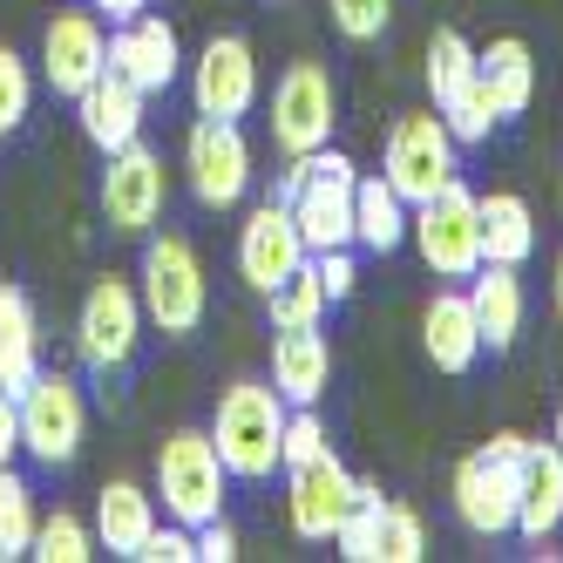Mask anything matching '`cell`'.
Returning a JSON list of instances; mask_svg holds the SVG:
<instances>
[{"instance_id": "1", "label": "cell", "mask_w": 563, "mask_h": 563, "mask_svg": "<svg viewBox=\"0 0 563 563\" xmlns=\"http://www.w3.org/2000/svg\"><path fill=\"white\" fill-rule=\"evenodd\" d=\"M286 394L272 380H231L218 394V415H211V441L231 468V482H272L286 468Z\"/></svg>"}, {"instance_id": "2", "label": "cell", "mask_w": 563, "mask_h": 563, "mask_svg": "<svg viewBox=\"0 0 563 563\" xmlns=\"http://www.w3.org/2000/svg\"><path fill=\"white\" fill-rule=\"evenodd\" d=\"M136 299H143V319L164 340H190L211 312V286H205V258L184 231H156L143 245V265H136Z\"/></svg>"}, {"instance_id": "3", "label": "cell", "mask_w": 563, "mask_h": 563, "mask_svg": "<svg viewBox=\"0 0 563 563\" xmlns=\"http://www.w3.org/2000/svg\"><path fill=\"white\" fill-rule=\"evenodd\" d=\"M224 489H231V468L218 455L211 428H170L164 449H156V496H164L170 522H211L224 516Z\"/></svg>"}, {"instance_id": "4", "label": "cell", "mask_w": 563, "mask_h": 563, "mask_svg": "<svg viewBox=\"0 0 563 563\" xmlns=\"http://www.w3.org/2000/svg\"><path fill=\"white\" fill-rule=\"evenodd\" d=\"M408 238L434 278H475L482 265V197L455 177L428 205H408Z\"/></svg>"}, {"instance_id": "5", "label": "cell", "mask_w": 563, "mask_h": 563, "mask_svg": "<svg viewBox=\"0 0 563 563\" xmlns=\"http://www.w3.org/2000/svg\"><path fill=\"white\" fill-rule=\"evenodd\" d=\"M143 299H136V278H96V286L82 292V312H75V353H82V367L96 380L123 374L136 346H143Z\"/></svg>"}, {"instance_id": "6", "label": "cell", "mask_w": 563, "mask_h": 563, "mask_svg": "<svg viewBox=\"0 0 563 563\" xmlns=\"http://www.w3.org/2000/svg\"><path fill=\"white\" fill-rule=\"evenodd\" d=\"M455 130L441 123V109H408L394 115L387 150H380V177L408 197V205H428L441 184H455Z\"/></svg>"}, {"instance_id": "7", "label": "cell", "mask_w": 563, "mask_h": 563, "mask_svg": "<svg viewBox=\"0 0 563 563\" xmlns=\"http://www.w3.org/2000/svg\"><path fill=\"white\" fill-rule=\"evenodd\" d=\"M14 408H21V449L42 462V468H68L75 455H82V434H89V400L82 387H75L68 374H34L21 394H14Z\"/></svg>"}, {"instance_id": "8", "label": "cell", "mask_w": 563, "mask_h": 563, "mask_svg": "<svg viewBox=\"0 0 563 563\" xmlns=\"http://www.w3.org/2000/svg\"><path fill=\"white\" fill-rule=\"evenodd\" d=\"M252 143L238 123H224V115H197L190 136H184V184L205 211H238L252 190Z\"/></svg>"}, {"instance_id": "9", "label": "cell", "mask_w": 563, "mask_h": 563, "mask_svg": "<svg viewBox=\"0 0 563 563\" xmlns=\"http://www.w3.org/2000/svg\"><path fill=\"white\" fill-rule=\"evenodd\" d=\"M164 205H170V170L156 150H143V136L102 156V224L115 238H150L164 224Z\"/></svg>"}, {"instance_id": "10", "label": "cell", "mask_w": 563, "mask_h": 563, "mask_svg": "<svg viewBox=\"0 0 563 563\" xmlns=\"http://www.w3.org/2000/svg\"><path fill=\"white\" fill-rule=\"evenodd\" d=\"M516 455L522 434H489V449H475L455 468V516L468 537H509L516 530Z\"/></svg>"}, {"instance_id": "11", "label": "cell", "mask_w": 563, "mask_h": 563, "mask_svg": "<svg viewBox=\"0 0 563 563\" xmlns=\"http://www.w3.org/2000/svg\"><path fill=\"white\" fill-rule=\"evenodd\" d=\"M333 123H340V89L327 62H292L272 82V143L286 156H312L333 143Z\"/></svg>"}, {"instance_id": "12", "label": "cell", "mask_w": 563, "mask_h": 563, "mask_svg": "<svg viewBox=\"0 0 563 563\" xmlns=\"http://www.w3.org/2000/svg\"><path fill=\"white\" fill-rule=\"evenodd\" d=\"M353 184H360L353 156L312 150L306 184L292 190V218H299L306 252H340V245H353Z\"/></svg>"}, {"instance_id": "13", "label": "cell", "mask_w": 563, "mask_h": 563, "mask_svg": "<svg viewBox=\"0 0 563 563\" xmlns=\"http://www.w3.org/2000/svg\"><path fill=\"white\" fill-rule=\"evenodd\" d=\"M306 238H299V218L286 197H265V205L245 211V224H238V272H245V286L265 299L272 286H286V278L306 265Z\"/></svg>"}, {"instance_id": "14", "label": "cell", "mask_w": 563, "mask_h": 563, "mask_svg": "<svg viewBox=\"0 0 563 563\" xmlns=\"http://www.w3.org/2000/svg\"><path fill=\"white\" fill-rule=\"evenodd\" d=\"M190 102H197V115H224V123L258 109V55H252L245 34H211V42L197 48Z\"/></svg>"}, {"instance_id": "15", "label": "cell", "mask_w": 563, "mask_h": 563, "mask_svg": "<svg viewBox=\"0 0 563 563\" xmlns=\"http://www.w3.org/2000/svg\"><path fill=\"white\" fill-rule=\"evenodd\" d=\"M109 68V34H102V14L96 8H62L48 27H42V82L55 96H82L96 75Z\"/></svg>"}, {"instance_id": "16", "label": "cell", "mask_w": 563, "mask_h": 563, "mask_svg": "<svg viewBox=\"0 0 563 563\" xmlns=\"http://www.w3.org/2000/svg\"><path fill=\"white\" fill-rule=\"evenodd\" d=\"M353 489H360V475H353L333 449L312 455V462H299V468H286V516H292V537L333 543L340 516L353 509Z\"/></svg>"}, {"instance_id": "17", "label": "cell", "mask_w": 563, "mask_h": 563, "mask_svg": "<svg viewBox=\"0 0 563 563\" xmlns=\"http://www.w3.org/2000/svg\"><path fill=\"white\" fill-rule=\"evenodd\" d=\"M109 68L130 75L143 96L177 89L184 82V42H177V27L164 14H136L123 27H109Z\"/></svg>"}, {"instance_id": "18", "label": "cell", "mask_w": 563, "mask_h": 563, "mask_svg": "<svg viewBox=\"0 0 563 563\" xmlns=\"http://www.w3.org/2000/svg\"><path fill=\"white\" fill-rule=\"evenodd\" d=\"M516 530L530 543L563 530V449L556 441L522 434V455H516Z\"/></svg>"}, {"instance_id": "19", "label": "cell", "mask_w": 563, "mask_h": 563, "mask_svg": "<svg viewBox=\"0 0 563 563\" xmlns=\"http://www.w3.org/2000/svg\"><path fill=\"white\" fill-rule=\"evenodd\" d=\"M143 89L130 82V75H115V68H102L96 82L75 96V123H82V136L109 156V150H130L136 136H143Z\"/></svg>"}, {"instance_id": "20", "label": "cell", "mask_w": 563, "mask_h": 563, "mask_svg": "<svg viewBox=\"0 0 563 563\" xmlns=\"http://www.w3.org/2000/svg\"><path fill=\"white\" fill-rule=\"evenodd\" d=\"M272 387L286 394V408H319L333 387V346L319 327H278L272 340Z\"/></svg>"}, {"instance_id": "21", "label": "cell", "mask_w": 563, "mask_h": 563, "mask_svg": "<svg viewBox=\"0 0 563 563\" xmlns=\"http://www.w3.org/2000/svg\"><path fill=\"white\" fill-rule=\"evenodd\" d=\"M421 346L434 360V374H468L482 360V333H475V306H468V286H449L434 292L428 312H421Z\"/></svg>"}, {"instance_id": "22", "label": "cell", "mask_w": 563, "mask_h": 563, "mask_svg": "<svg viewBox=\"0 0 563 563\" xmlns=\"http://www.w3.org/2000/svg\"><path fill=\"white\" fill-rule=\"evenodd\" d=\"M468 306H475V333H482L489 353H509L516 333H522V319H530V299H522L516 265H489V258H482L475 278H468Z\"/></svg>"}, {"instance_id": "23", "label": "cell", "mask_w": 563, "mask_h": 563, "mask_svg": "<svg viewBox=\"0 0 563 563\" xmlns=\"http://www.w3.org/2000/svg\"><path fill=\"white\" fill-rule=\"evenodd\" d=\"M150 530H156V496L143 489V482H130V475L102 482V496H96V543L109 556H130L136 563V550H143Z\"/></svg>"}, {"instance_id": "24", "label": "cell", "mask_w": 563, "mask_h": 563, "mask_svg": "<svg viewBox=\"0 0 563 563\" xmlns=\"http://www.w3.org/2000/svg\"><path fill=\"white\" fill-rule=\"evenodd\" d=\"M353 245L374 252V258L408 245V197H400L387 177H360L353 184Z\"/></svg>"}, {"instance_id": "25", "label": "cell", "mask_w": 563, "mask_h": 563, "mask_svg": "<svg viewBox=\"0 0 563 563\" xmlns=\"http://www.w3.org/2000/svg\"><path fill=\"white\" fill-rule=\"evenodd\" d=\"M537 252V211L522 190H489L482 197V258L489 265H522Z\"/></svg>"}, {"instance_id": "26", "label": "cell", "mask_w": 563, "mask_h": 563, "mask_svg": "<svg viewBox=\"0 0 563 563\" xmlns=\"http://www.w3.org/2000/svg\"><path fill=\"white\" fill-rule=\"evenodd\" d=\"M42 374V327H34V306L21 286H0V387L21 394Z\"/></svg>"}, {"instance_id": "27", "label": "cell", "mask_w": 563, "mask_h": 563, "mask_svg": "<svg viewBox=\"0 0 563 563\" xmlns=\"http://www.w3.org/2000/svg\"><path fill=\"white\" fill-rule=\"evenodd\" d=\"M475 55H482V82H489L503 123L530 109V96H537V55H530V42H522V34H496V42L475 48Z\"/></svg>"}, {"instance_id": "28", "label": "cell", "mask_w": 563, "mask_h": 563, "mask_svg": "<svg viewBox=\"0 0 563 563\" xmlns=\"http://www.w3.org/2000/svg\"><path fill=\"white\" fill-rule=\"evenodd\" d=\"M333 550L346 563H380V550H387V496H380V482H360L353 489V509L340 516Z\"/></svg>"}, {"instance_id": "29", "label": "cell", "mask_w": 563, "mask_h": 563, "mask_svg": "<svg viewBox=\"0 0 563 563\" xmlns=\"http://www.w3.org/2000/svg\"><path fill=\"white\" fill-rule=\"evenodd\" d=\"M475 75H482V55H475L468 34L462 27H434V42H428V96H434V109L455 102Z\"/></svg>"}, {"instance_id": "30", "label": "cell", "mask_w": 563, "mask_h": 563, "mask_svg": "<svg viewBox=\"0 0 563 563\" xmlns=\"http://www.w3.org/2000/svg\"><path fill=\"white\" fill-rule=\"evenodd\" d=\"M102 543H96V522H82L75 509H55V516H42L34 522V543H27V556H42V563H89Z\"/></svg>"}, {"instance_id": "31", "label": "cell", "mask_w": 563, "mask_h": 563, "mask_svg": "<svg viewBox=\"0 0 563 563\" xmlns=\"http://www.w3.org/2000/svg\"><path fill=\"white\" fill-rule=\"evenodd\" d=\"M265 306H272V333L278 327H319V319H327V286H319V278H312V258L286 278V286H272L265 292Z\"/></svg>"}, {"instance_id": "32", "label": "cell", "mask_w": 563, "mask_h": 563, "mask_svg": "<svg viewBox=\"0 0 563 563\" xmlns=\"http://www.w3.org/2000/svg\"><path fill=\"white\" fill-rule=\"evenodd\" d=\"M34 522H42V516H34V489H27V482L14 475V462H8V468H0V550L27 556Z\"/></svg>"}, {"instance_id": "33", "label": "cell", "mask_w": 563, "mask_h": 563, "mask_svg": "<svg viewBox=\"0 0 563 563\" xmlns=\"http://www.w3.org/2000/svg\"><path fill=\"white\" fill-rule=\"evenodd\" d=\"M441 123L455 130V143H489V130L503 123V109H496V96H489V82H475L455 96V102H441Z\"/></svg>"}, {"instance_id": "34", "label": "cell", "mask_w": 563, "mask_h": 563, "mask_svg": "<svg viewBox=\"0 0 563 563\" xmlns=\"http://www.w3.org/2000/svg\"><path fill=\"white\" fill-rule=\"evenodd\" d=\"M27 109H34V68L14 48H0V143L27 123Z\"/></svg>"}, {"instance_id": "35", "label": "cell", "mask_w": 563, "mask_h": 563, "mask_svg": "<svg viewBox=\"0 0 563 563\" xmlns=\"http://www.w3.org/2000/svg\"><path fill=\"white\" fill-rule=\"evenodd\" d=\"M428 556V522L415 503H387V550L380 563H421Z\"/></svg>"}, {"instance_id": "36", "label": "cell", "mask_w": 563, "mask_h": 563, "mask_svg": "<svg viewBox=\"0 0 563 563\" xmlns=\"http://www.w3.org/2000/svg\"><path fill=\"white\" fill-rule=\"evenodd\" d=\"M327 14L346 42H380L387 21H394V0H327Z\"/></svg>"}, {"instance_id": "37", "label": "cell", "mask_w": 563, "mask_h": 563, "mask_svg": "<svg viewBox=\"0 0 563 563\" xmlns=\"http://www.w3.org/2000/svg\"><path fill=\"white\" fill-rule=\"evenodd\" d=\"M333 441H327V421H319V408H292L286 415V468H299V462H312V455H327Z\"/></svg>"}, {"instance_id": "38", "label": "cell", "mask_w": 563, "mask_h": 563, "mask_svg": "<svg viewBox=\"0 0 563 563\" xmlns=\"http://www.w3.org/2000/svg\"><path fill=\"white\" fill-rule=\"evenodd\" d=\"M136 563H197V530L190 522H156L136 550Z\"/></svg>"}, {"instance_id": "39", "label": "cell", "mask_w": 563, "mask_h": 563, "mask_svg": "<svg viewBox=\"0 0 563 563\" xmlns=\"http://www.w3.org/2000/svg\"><path fill=\"white\" fill-rule=\"evenodd\" d=\"M312 278L327 286V299H333V306H340V299H353V286H360L353 245H340V252H312Z\"/></svg>"}, {"instance_id": "40", "label": "cell", "mask_w": 563, "mask_h": 563, "mask_svg": "<svg viewBox=\"0 0 563 563\" xmlns=\"http://www.w3.org/2000/svg\"><path fill=\"white\" fill-rule=\"evenodd\" d=\"M238 556V530L224 516H211V522H197V563H231Z\"/></svg>"}, {"instance_id": "41", "label": "cell", "mask_w": 563, "mask_h": 563, "mask_svg": "<svg viewBox=\"0 0 563 563\" xmlns=\"http://www.w3.org/2000/svg\"><path fill=\"white\" fill-rule=\"evenodd\" d=\"M21 455V408H14V394L0 387V468H8Z\"/></svg>"}, {"instance_id": "42", "label": "cell", "mask_w": 563, "mask_h": 563, "mask_svg": "<svg viewBox=\"0 0 563 563\" xmlns=\"http://www.w3.org/2000/svg\"><path fill=\"white\" fill-rule=\"evenodd\" d=\"M89 8L109 21V27H123V21H136V14H150V0H89Z\"/></svg>"}, {"instance_id": "43", "label": "cell", "mask_w": 563, "mask_h": 563, "mask_svg": "<svg viewBox=\"0 0 563 563\" xmlns=\"http://www.w3.org/2000/svg\"><path fill=\"white\" fill-rule=\"evenodd\" d=\"M550 292H556V319H563V258H556V286Z\"/></svg>"}, {"instance_id": "44", "label": "cell", "mask_w": 563, "mask_h": 563, "mask_svg": "<svg viewBox=\"0 0 563 563\" xmlns=\"http://www.w3.org/2000/svg\"><path fill=\"white\" fill-rule=\"evenodd\" d=\"M550 441H556V449H563V400H556V428H550Z\"/></svg>"}, {"instance_id": "45", "label": "cell", "mask_w": 563, "mask_h": 563, "mask_svg": "<svg viewBox=\"0 0 563 563\" xmlns=\"http://www.w3.org/2000/svg\"><path fill=\"white\" fill-rule=\"evenodd\" d=\"M0 563H8V550H0Z\"/></svg>"}]
</instances>
